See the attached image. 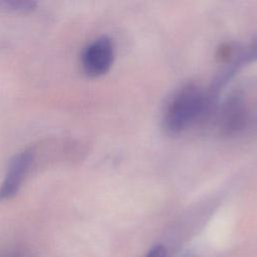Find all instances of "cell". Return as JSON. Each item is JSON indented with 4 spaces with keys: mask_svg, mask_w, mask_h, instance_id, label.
Segmentation results:
<instances>
[{
    "mask_svg": "<svg viewBox=\"0 0 257 257\" xmlns=\"http://www.w3.org/2000/svg\"><path fill=\"white\" fill-rule=\"evenodd\" d=\"M33 161L34 153L31 150H24L11 158L0 184V203L12 199L19 192Z\"/></svg>",
    "mask_w": 257,
    "mask_h": 257,
    "instance_id": "cell-3",
    "label": "cell"
},
{
    "mask_svg": "<svg viewBox=\"0 0 257 257\" xmlns=\"http://www.w3.org/2000/svg\"><path fill=\"white\" fill-rule=\"evenodd\" d=\"M248 121L249 111L243 96L234 94L228 97L220 111L221 130L228 135H235L245 130Z\"/></svg>",
    "mask_w": 257,
    "mask_h": 257,
    "instance_id": "cell-4",
    "label": "cell"
},
{
    "mask_svg": "<svg viewBox=\"0 0 257 257\" xmlns=\"http://www.w3.org/2000/svg\"><path fill=\"white\" fill-rule=\"evenodd\" d=\"M145 257H168V256H167V251L163 246H155L145 255Z\"/></svg>",
    "mask_w": 257,
    "mask_h": 257,
    "instance_id": "cell-8",
    "label": "cell"
},
{
    "mask_svg": "<svg viewBox=\"0 0 257 257\" xmlns=\"http://www.w3.org/2000/svg\"><path fill=\"white\" fill-rule=\"evenodd\" d=\"M114 60V47L111 39L100 36L88 43L81 53V66L84 73L90 77L105 74Z\"/></svg>",
    "mask_w": 257,
    "mask_h": 257,
    "instance_id": "cell-2",
    "label": "cell"
},
{
    "mask_svg": "<svg viewBox=\"0 0 257 257\" xmlns=\"http://www.w3.org/2000/svg\"><path fill=\"white\" fill-rule=\"evenodd\" d=\"M212 92L198 85L188 84L177 91L166 106L164 126L171 135H178L204 118L215 102Z\"/></svg>",
    "mask_w": 257,
    "mask_h": 257,
    "instance_id": "cell-1",
    "label": "cell"
},
{
    "mask_svg": "<svg viewBox=\"0 0 257 257\" xmlns=\"http://www.w3.org/2000/svg\"><path fill=\"white\" fill-rule=\"evenodd\" d=\"M242 58L244 63H249L257 59V37L242 49Z\"/></svg>",
    "mask_w": 257,
    "mask_h": 257,
    "instance_id": "cell-6",
    "label": "cell"
},
{
    "mask_svg": "<svg viewBox=\"0 0 257 257\" xmlns=\"http://www.w3.org/2000/svg\"><path fill=\"white\" fill-rule=\"evenodd\" d=\"M36 6L34 0H0V9L11 12H30Z\"/></svg>",
    "mask_w": 257,
    "mask_h": 257,
    "instance_id": "cell-5",
    "label": "cell"
},
{
    "mask_svg": "<svg viewBox=\"0 0 257 257\" xmlns=\"http://www.w3.org/2000/svg\"><path fill=\"white\" fill-rule=\"evenodd\" d=\"M0 257H30V255L23 249L5 248L0 249Z\"/></svg>",
    "mask_w": 257,
    "mask_h": 257,
    "instance_id": "cell-7",
    "label": "cell"
}]
</instances>
